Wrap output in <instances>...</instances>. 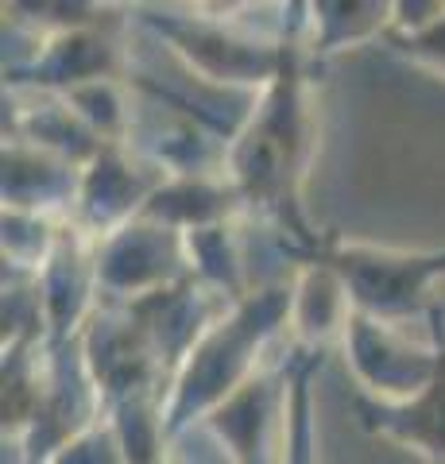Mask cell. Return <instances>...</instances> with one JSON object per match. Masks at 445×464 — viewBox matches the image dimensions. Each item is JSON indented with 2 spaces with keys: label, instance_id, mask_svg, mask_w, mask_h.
I'll use <instances>...</instances> for the list:
<instances>
[{
  "label": "cell",
  "instance_id": "obj_4",
  "mask_svg": "<svg viewBox=\"0 0 445 464\" xmlns=\"http://www.w3.org/2000/svg\"><path fill=\"white\" fill-rule=\"evenodd\" d=\"M344 348H349V360L356 368V380H361L364 395L383 399V402L414 399L430 383L434 364H438L434 344L407 348L387 322H376V317L356 314V310L349 317V329H344Z\"/></svg>",
  "mask_w": 445,
  "mask_h": 464
},
{
  "label": "cell",
  "instance_id": "obj_12",
  "mask_svg": "<svg viewBox=\"0 0 445 464\" xmlns=\"http://www.w3.org/2000/svg\"><path fill=\"white\" fill-rule=\"evenodd\" d=\"M430 464H445V460H430Z\"/></svg>",
  "mask_w": 445,
  "mask_h": 464
},
{
  "label": "cell",
  "instance_id": "obj_10",
  "mask_svg": "<svg viewBox=\"0 0 445 464\" xmlns=\"http://www.w3.org/2000/svg\"><path fill=\"white\" fill-rule=\"evenodd\" d=\"M32 74H39L35 82H54V85H66V82L93 85L112 74V51L93 35L63 32L59 43H51V54L32 66Z\"/></svg>",
  "mask_w": 445,
  "mask_h": 464
},
{
  "label": "cell",
  "instance_id": "obj_9",
  "mask_svg": "<svg viewBox=\"0 0 445 464\" xmlns=\"http://www.w3.org/2000/svg\"><path fill=\"white\" fill-rule=\"evenodd\" d=\"M314 51H337V47H353L372 35H387L392 27V5H314Z\"/></svg>",
  "mask_w": 445,
  "mask_h": 464
},
{
  "label": "cell",
  "instance_id": "obj_2",
  "mask_svg": "<svg viewBox=\"0 0 445 464\" xmlns=\"http://www.w3.org/2000/svg\"><path fill=\"white\" fill-rule=\"evenodd\" d=\"M283 317H291V290H264L256 298H244L240 310L221 322L213 333L190 348L186 372L175 387V399L167 406L163 433H179L186 422H194L206 411L221 406L252 383V353Z\"/></svg>",
  "mask_w": 445,
  "mask_h": 464
},
{
  "label": "cell",
  "instance_id": "obj_1",
  "mask_svg": "<svg viewBox=\"0 0 445 464\" xmlns=\"http://www.w3.org/2000/svg\"><path fill=\"white\" fill-rule=\"evenodd\" d=\"M310 151H314V116H310L303 47H298V24H295L283 39L279 74L267 82L260 105L248 112L237 140L228 143L225 167L240 201L267 213L310 256H318L325 237H318L306 225L303 213V182H306Z\"/></svg>",
  "mask_w": 445,
  "mask_h": 464
},
{
  "label": "cell",
  "instance_id": "obj_6",
  "mask_svg": "<svg viewBox=\"0 0 445 464\" xmlns=\"http://www.w3.org/2000/svg\"><path fill=\"white\" fill-rule=\"evenodd\" d=\"M430 329H434L438 364L419 395L403 402H383L361 391L353 402L368 433L414 445L430 460H445V306H438V302L430 306Z\"/></svg>",
  "mask_w": 445,
  "mask_h": 464
},
{
  "label": "cell",
  "instance_id": "obj_11",
  "mask_svg": "<svg viewBox=\"0 0 445 464\" xmlns=\"http://www.w3.org/2000/svg\"><path fill=\"white\" fill-rule=\"evenodd\" d=\"M322 356L306 348L303 360L286 372V438H283V464H318L314 449V411H310V375Z\"/></svg>",
  "mask_w": 445,
  "mask_h": 464
},
{
  "label": "cell",
  "instance_id": "obj_8",
  "mask_svg": "<svg viewBox=\"0 0 445 464\" xmlns=\"http://www.w3.org/2000/svg\"><path fill=\"white\" fill-rule=\"evenodd\" d=\"M387 43L445 78V5H395Z\"/></svg>",
  "mask_w": 445,
  "mask_h": 464
},
{
  "label": "cell",
  "instance_id": "obj_7",
  "mask_svg": "<svg viewBox=\"0 0 445 464\" xmlns=\"http://www.w3.org/2000/svg\"><path fill=\"white\" fill-rule=\"evenodd\" d=\"M291 317H295V329L303 333V341L314 353H318L325 341H334L337 333L349 329L353 298H349V290H344L341 275L329 267L325 259L310 256L303 279L291 290Z\"/></svg>",
  "mask_w": 445,
  "mask_h": 464
},
{
  "label": "cell",
  "instance_id": "obj_3",
  "mask_svg": "<svg viewBox=\"0 0 445 464\" xmlns=\"http://www.w3.org/2000/svg\"><path fill=\"white\" fill-rule=\"evenodd\" d=\"M318 259L341 275L356 314L387 325L419 314L430 302V286L445 275V252H395L337 237L322 240Z\"/></svg>",
  "mask_w": 445,
  "mask_h": 464
},
{
  "label": "cell",
  "instance_id": "obj_5",
  "mask_svg": "<svg viewBox=\"0 0 445 464\" xmlns=\"http://www.w3.org/2000/svg\"><path fill=\"white\" fill-rule=\"evenodd\" d=\"M160 35L175 43V51L186 54V63L198 74H206L213 82H271L279 74L283 63V43L267 47L256 39H240L233 32H225L218 24L194 20V16H175V12H160L148 16Z\"/></svg>",
  "mask_w": 445,
  "mask_h": 464
}]
</instances>
